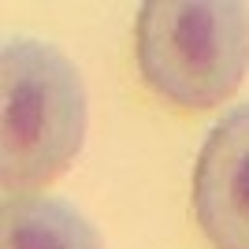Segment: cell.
Listing matches in <instances>:
<instances>
[{
	"mask_svg": "<svg viewBox=\"0 0 249 249\" xmlns=\"http://www.w3.org/2000/svg\"><path fill=\"white\" fill-rule=\"evenodd\" d=\"M138 67L175 108H216L249 67V8L242 0H149L138 11Z\"/></svg>",
	"mask_w": 249,
	"mask_h": 249,
	"instance_id": "cell-2",
	"label": "cell"
},
{
	"mask_svg": "<svg viewBox=\"0 0 249 249\" xmlns=\"http://www.w3.org/2000/svg\"><path fill=\"white\" fill-rule=\"evenodd\" d=\"M194 216L212 249H249V104L208 130L194 167Z\"/></svg>",
	"mask_w": 249,
	"mask_h": 249,
	"instance_id": "cell-3",
	"label": "cell"
},
{
	"mask_svg": "<svg viewBox=\"0 0 249 249\" xmlns=\"http://www.w3.org/2000/svg\"><path fill=\"white\" fill-rule=\"evenodd\" d=\"M0 249H104V242L74 205L49 194H22L4 205Z\"/></svg>",
	"mask_w": 249,
	"mask_h": 249,
	"instance_id": "cell-4",
	"label": "cell"
},
{
	"mask_svg": "<svg viewBox=\"0 0 249 249\" xmlns=\"http://www.w3.org/2000/svg\"><path fill=\"white\" fill-rule=\"evenodd\" d=\"M86 138V86L56 45L11 37L0 52V175L4 194L49 186Z\"/></svg>",
	"mask_w": 249,
	"mask_h": 249,
	"instance_id": "cell-1",
	"label": "cell"
}]
</instances>
